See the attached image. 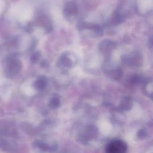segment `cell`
Instances as JSON below:
<instances>
[{
    "instance_id": "obj_7",
    "label": "cell",
    "mask_w": 153,
    "mask_h": 153,
    "mask_svg": "<svg viewBox=\"0 0 153 153\" xmlns=\"http://www.w3.org/2000/svg\"><path fill=\"white\" fill-rule=\"evenodd\" d=\"M124 19L123 16L118 11H114L111 16V23L113 25H118L123 22Z\"/></svg>"
},
{
    "instance_id": "obj_12",
    "label": "cell",
    "mask_w": 153,
    "mask_h": 153,
    "mask_svg": "<svg viewBox=\"0 0 153 153\" xmlns=\"http://www.w3.org/2000/svg\"><path fill=\"white\" fill-rule=\"evenodd\" d=\"M41 57V54L39 52H36L30 58V61L32 63H37L39 60V59Z\"/></svg>"
},
{
    "instance_id": "obj_13",
    "label": "cell",
    "mask_w": 153,
    "mask_h": 153,
    "mask_svg": "<svg viewBox=\"0 0 153 153\" xmlns=\"http://www.w3.org/2000/svg\"><path fill=\"white\" fill-rule=\"evenodd\" d=\"M59 103V100L57 99H53L51 102V105H57Z\"/></svg>"
},
{
    "instance_id": "obj_6",
    "label": "cell",
    "mask_w": 153,
    "mask_h": 153,
    "mask_svg": "<svg viewBox=\"0 0 153 153\" xmlns=\"http://www.w3.org/2000/svg\"><path fill=\"white\" fill-rule=\"evenodd\" d=\"M77 11L76 4L71 1L67 2L63 9V13L66 16L75 15L77 13Z\"/></svg>"
},
{
    "instance_id": "obj_4",
    "label": "cell",
    "mask_w": 153,
    "mask_h": 153,
    "mask_svg": "<svg viewBox=\"0 0 153 153\" xmlns=\"http://www.w3.org/2000/svg\"><path fill=\"white\" fill-rule=\"evenodd\" d=\"M116 47V44L112 40L105 39L99 45L100 51L105 56L109 55L111 51Z\"/></svg>"
},
{
    "instance_id": "obj_14",
    "label": "cell",
    "mask_w": 153,
    "mask_h": 153,
    "mask_svg": "<svg viewBox=\"0 0 153 153\" xmlns=\"http://www.w3.org/2000/svg\"><path fill=\"white\" fill-rule=\"evenodd\" d=\"M47 66V63L46 61H43L42 63H41V66L42 67H45Z\"/></svg>"
},
{
    "instance_id": "obj_3",
    "label": "cell",
    "mask_w": 153,
    "mask_h": 153,
    "mask_svg": "<svg viewBox=\"0 0 153 153\" xmlns=\"http://www.w3.org/2000/svg\"><path fill=\"white\" fill-rule=\"evenodd\" d=\"M21 68V62L17 59H13L8 63L6 69V74L8 76H12L17 74Z\"/></svg>"
},
{
    "instance_id": "obj_11",
    "label": "cell",
    "mask_w": 153,
    "mask_h": 153,
    "mask_svg": "<svg viewBox=\"0 0 153 153\" xmlns=\"http://www.w3.org/2000/svg\"><path fill=\"white\" fill-rule=\"evenodd\" d=\"M141 81H142V78L140 76L137 75H133L130 78V82L133 84H139L141 82Z\"/></svg>"
},
{
    "instance_id": "obj_8",
    "label": "cell",
    "mask_w": 153,
    "mask_h": 153,
    "mask_svg": "<svg viewBox=\"0 0 153 153\" xmlns=\"http://www.w3.org/2000/svg\"><path fill=\"white\" fill-rule=\"evenodd\" d=\"M106 75L113 79L118 80L122 78L123 73L120 69H115L108 71L106 72Z\"/></svg>"
},
{
    "instance_id": "obj_9",
    "label": "cell",
    "mask_w": 153,
    "mask_h": 153,
    "mask_svg": "<svg viewBox=\"0 0 153 153\" xmlns=\"http://www.w3.org/2000/svg\"><path fill=\"white\" fill-rule=\"evenodd\" d=\"M47 80L44 76H41L37 80H36L33 83V86L37 90H42L46 86Z\"/></svg>"
},
{
    "instance_id": "obj_1",
    "label": "cell",
    "mask_w": 153,
    "mask_h": 153,
    "mask_svg": "<svg viewBox=\"0 0 153 153\" xmlns=\"http://www.w3.org/2000/svg\"><path fill=\"white\" fill-rule=\"evenodd\" d=\"M127 146L121 140H115L109 142L106 146L105 153H126Z\"/></svg>"
},
{
    "instance_id": "obj_10",
    "label": "cell",
    "mask_w": 153,
    "mask_h": 153,
    "mask_svg": "<svg viewBox=\"0 0 153 153\" xmlns=\"http://www.w3.org/2000/svg\"><path fill=\"white\" fill-rule=\"evenodd\" d=\"M59 62L63 67L71 68L72 66V61L67 55L62 54L60 58Z\"/></svg>"
},
{
    "instance_id": "obj_2",
    "label": "cell",
    "mask_w": 153,
    "mask_h": 153,
    "mask_svg": "<svg viewBox=\"0 0 153 153\" xmlns=\"http://www.w3.org/2000/svg\"><path fill=\"white\" fill-rule=\"evenodd\" d=\"M122 61L128 66H139L142 63V56L139 51H136L131 54L123 56Z\"/></svg>"
},
{
    "instance_id": "obj_5",
    "label": "cell",
    "mask_w": 153,
    "mask_h": 153,
    "mask_svg": "<svg viewBox=\"0 0 153 153\" xmlns=\"http://www.w3.org/2000/svg\"><path fill=\"white\" fill-rule=\"evenodd\" d=\"M77 27L79 30H83V29L92 30L98 33L99 34H100V33L102 32V28L99 25L90 23L88 22H81L78 25Z\"/></svg>"
}]
</instances>
